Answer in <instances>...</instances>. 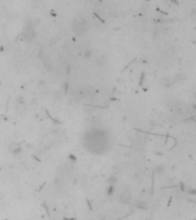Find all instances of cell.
I'll return each instance as SVG.
<instances>
[{"label": "cell", "instance_id": "cell-1", "mask_svg": "<svg viewBox=\"0 0 196 220\" xmlns=\"http://www.w3.org/2000/svg\"><path fill=\"white\" fill-rule=\"evenodd\" d=\"M87 21L84 17H77L72 23V30H74L75 35L80 36L85 33L87 31Z\"/></svg>", "mask_w": 196, "mask_h": 220}, {"label": "cell", "instance_id": "cell-2", "mask_svg": "<svg viewBox=\"0 0 196 220\" xmlns=\"http://www.w3.org/2000/svg\"><path fill=\"white\" fill-rule=\"evenodd\" d=\"M26 37L25 38L28 39V40H31V39L35 38V31H33V29H32V26H29L28 29H26Z\"/></svg>", "mask_w": 196, "mask_h": 220}, {"label": "cell", "instance_id": "cell-3", "mask_svg": "<svg viewBox=\"0 0 196 220\" xmlns=\"http://www.w3.org/2000/svg\"><path fill=\"white\" fill-rule=\"evenodd\" d=\"M91 56H92V52L90 49H86L85 53H84V57H85V59H90Z\"/></svg>", "mask_w": 196, "mask_h": 220}, {"label": "cell", "instance_id": "cell-4", "mask_svg": "<svg viewBox=\"0 0 196 220\" xmlns=\"http://www.w3.org/2000/svg\"><path fill=\"white\" fill-rule=\"evenodd\" d=\"M113 189H115V188H113V185H111V183H110V186H109V188H108V195H109V196H110V195H113Z\"/></svg>", "mask_w": 196, "mask_h": 220}]
</instances>
